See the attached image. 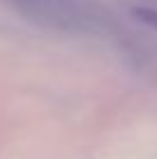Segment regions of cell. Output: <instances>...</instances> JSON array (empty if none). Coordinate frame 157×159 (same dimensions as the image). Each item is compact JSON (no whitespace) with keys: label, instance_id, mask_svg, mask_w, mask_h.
<instances>
[{"label":"cell","instance_id":"obj_1","mask_svg":"<svg viewBox=\"0 0 157 159\" xmlns=\"http://www.w3.org/2000/svg\"><path fill=\"white\" fill-rule=\"evenodd\" d=\"M134 16H136L141 23L150 25V28H157V9H150V7H136V9H134Z\"/></svg>","mask_w":157,"mask_h":159}]
</instances>
